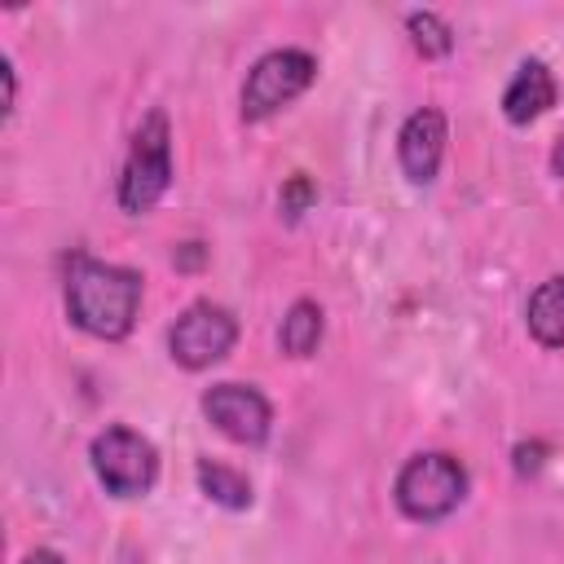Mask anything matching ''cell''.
<instances>
[{
	"label": "cell",
	"mask_w": 564,
	"mask_h": 564,
	"mask_svg": "<svg viewBox=\"0 0 564 564\" xmlns=\"http://www.w3.org/2000/svg\"><path fill=\"white\" fill-rule=\"evenodd\" d=\"M137 308H141V273L93 256H75L66 273V313L79 330L97 339H123L137 322Z\"/></svg>",
	"instance_id": "6da1fadb"
},
{
	"label": "cell",
	"mask_w": 564,
	"mask_h": 564,
	"mask_svg": "<svg viewBox=\"0 0 564 564\" xmlns=\"http://www.w3.org/2000/svg\"><path fill=\"white\" fill-rule=\"evenodd\" d=\"M167 185H172V132H167V115L150 110L128 145V163L119 176V207L128 216H145L167 194Z\"/></svg>",
	"instance_id": "7a4b0ae2"
},
{
	"label": "cell",
	"mask_w": 564,
	"mask_h": 564,
	"mask_svg": "<svg viewBox=\"0 0 564 564\" xmlns=\"http://www.w3.org/2000/svg\"><path fill=\"white\" fill-rule=\"evenodd\" d=\"M397 507L410 516V520H441L449 516L463 494H467V471L454 454H441V449H427V454H414L401 471H397Z\"/></svg>",
	"instance_id": "3957f363"
},
{
	"label": "cell",
	"mask_w": 564,
	"mask_h": 564,
	"mask_svg": "<svg viewBox=\"0 0 564 564\" xmlns=\"http://www.w3.org/2000/svg\"><path fill=\"white\" fill-rule=\"evenodd\" d=\"M88 458H93L97 480H101L106 494H115V498H141V494H150L154 480H159V454H154V445H150L141 432L123 427V423L97 432Z\"/></svg>",
	"instance_id": "277c9868"
},
{
	"label": "cell",
	"mask_w": 564,
	"mask_h": 564,
	"mask_svg": "<svg viewBox=\"0 0 564 564\" xmlns=\"http://www.w3.org/2000/svg\"><path fill=\"white\" fill-rule=\"evenodd\" d=\"M317 75V62L313 53L304 48H273L264 53L251 70H247V84H242V119H269L278 115L286 101H295Z\"/></svg>",
	"instance_id": "5b68a950"
},
{
	"label": "cell",
	"mask_w": 564,
	"mask_h": 564,
	"mask_svg": "<svg viewBox=\"0 0 564 564\" xmlns=\"http://www.w3.org/2000/svg\"><path fill=\"white\" fill-rule=\"evenodd\" d=\"M238 339V322L225 304H212V300H194L167 330V348H172V361L185 366V370H207L216 366L220 357H229Z\"/></svg>",
	"instance_id": "8992f818"
},
{
	"label": "cell",
	"mask_w": 564,
	"mask_h": 564,
	"mask_svg": "<svg viewBox=\"0 0 564 564\" xmlns=\"http://www.w3.org/2000/svg\"><path fill=\"white\" fill-rule=\"evenodd\" d=\"M203 414L207 423H216L220 436L238 441V445H264L269 427H273V410L264 401L260 388L251 383H216L203 392Z\"/></svg>",
	"instance_id": "52a82bcc"
},
{
	"label": "cell",
	"mask_w": 564,
	"mask_h": 564,
	"mask_svg": "<svg viewBox=\"0 0 564 564\" xmlns=\"http://www.w3.org/2000/svg\"><path fill=\"white\" fill-rule=\"evenodd\" d=\"M445 141H449L445 115H441L436 106L414 110V115L401 123V132H397V159H401V172H405L414 185L436 181L441 159H445Z\"/></svg>",
	"instance_id": "ba28073f"
},
{
	"label": "cell",
	"mask_w": 564,
	"mask_h": 564,
	"mask_svg": "<svg viewBox=\"0 0 564 564\" xmlns=\"http://www.w3.org/2000/svg\"><path fill=\"white\" fill-rule=\"evenodd\" d=\"M551 106H555V79L546 70V62H538V57L520 62V70L511 75V84L502 93V115L511 123H533Z\"/></svg>",
	"instance_id": "9c48e42d"
},
{
	"label": "cell",
	"mask_w": 564,
	"mask_h": 564,
	"mask_svg": "<svg viewBox=\"0 0 564 564\" xmlns=\"http://www.w3.org/2000/svg\"><path fill=\"white\" fill-rule=\"evenodd\" d=\"M524 322H529V335H533L542 348H564V273H560V278H546V282L529 295Z\"/></svg>",
	"instance_id": "30bf717a"
},
{
	"label": "cell",
	"mask_w": 564,
	"mask_h": 564,
	"mask_svg": "<svg viewBox=\"0 0 564 564\" xmlns=\"http://www.w3.org/2000/svg\"><path fill=\"white\" fill-rule=\"evenodd\" d=\"M322 308L313 304V300H295L291 308H286V317H282V330H278V344H282V352L286 357H308V352H317V344H322Z\"/></svg>",
	"instance_id": "8fae6325"
},
{
	"label": "cell",
	"mask_w": 564,
	"mask_h": 564,
	"mask_svg": "<svg viewBox=\"0 0 564 564\" xmlns=\"http://www.w3.org/2000/svg\"><path fill=\"white\" fill-rule=\"evenodd\" d=\"M198 485H203V494L212 498V502H220V507H229V511H242V507H251V480L242 476V471H234V467H225V463H212V458H198Z\"/></svg>",
	"instance_id": "7c38bea8"
},
{
	"label": "cell",
	"mask_w": 564,
	"mask_h": 564,
	"mask_svg": "<svg viewBox=\"0 0 564 564\" xmlns=\"http://www.w3.org/2000/svg\"><path fill=\"white\" fill-rule=\"evenodd\" d=\"M405 31H410V44H414L423 57H445V53L454 48V31H449V22H445L441 13H432V9H414V13H405Z\"/></svg>",
	"instance_id": "4fadbf2b"
},
{
	"label": "cell",
	"mask_w": 564,
	"mask_h": 564,
	"mask_svg": "<svg viewBox=\"0 0 564 564\" xmlns=\"http://www.w3.org/2000/svg\"><path fill=\"white\" fill-rule=\"evenodd\" d=\"M308 203H313V181L308 176H291L286 189H282V212L286 216H300Z\"/></svg>",
	"instance_id": "5bb4252c"
},
{
	"label": "cell",
	"mask_w": 564,
	"mask_h": 564,
	"mask_svg": "<svg viewBox=\"0 0 564 564\" xmlns=\"http://www.w3.org/2000/svg\"><path fill=\"white\" fill-rule=\"evenodd\" d=\"M22 564H66V560H62L57 551H31V555H26Z\"/></svg>",
	"instance_id": "9a60e30c"
},
{
	"label": "cell",
	"mask_w": 564,
	"mask_h": 564,
	"mask_svg": "<svg viewBox=\"0 0 564 564\" xmlns=\"http://www.w3.org/2000/svg\"><path fill=\"white\" fill-rule=\"evenodd\" d=\"M551 167H555V176H564V141H555V150H551Z\"/></svg>",
	"instance_id": "2e32d148"
}]
</instances>
